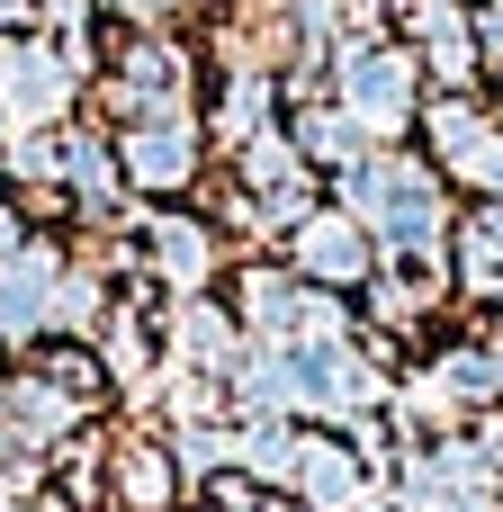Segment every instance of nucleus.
<instances>
[{
    "label": "nucleus",
    "mask_w": 503,
    "mask_h": 512,
    "mask_svg": "<svg viewBox=\"0 0 503 512\" xmlns=\"http://www.w3.org/2000/svg\"><path fill=\"white\" fill-rule=\"evenodd\" d=\"M414 27H423L432 63H441V72L459 81V72H468V27H459V9H441V0H432V9H414Z\"/></svg>",
    "instance_id": "12"
},
{
    "label": "nucleus",
    "mask_w": 503,
    "mask_h": 512,
    "mask_svg": "<svg viewBox=\"0 0 503 512\" xmlns=\"http://www.w3.org/2000/svg\"><path fill=\"white\" fill-rule=\"evenodd\" d=\"M117 486H126L135 512H162L171 504V459H162V450H126V459H117Z\"/></svg>",
    "instance_id": "11"
},
{
    "label": "nucleus",
    "mask_w": 503,
    "mask_h": 512,
    "mask_svg": "<svg viewBox=\"0 0 503 512\" xmlns=\"http://www.w3.org/2000/svg\"><path fill=\"white\" fill-rule=\"evenodd\" d=\"M288 477H306V504H315V512H351V504H360V468H351L342 450H324V441H297Z\"/></svg>",
    "instance_id": "7"
},
{
    "label": "nucleus",
    "mask_w": 503,
    "mask_h": 512,
    "mask_svg": "<svg viewBox=\"0 0 503 512\" xmlns=\"http://www.w3.org/2000/svg\"><path fill=\"white\" fill-rule=\"evenodd\" d=\"M189 162H198V144H189V126H180V117H144V126L126 135V171H135V180H153V189L189 180Z\"/></svg>",
    "instance_id": "5"
},
{
    "label": "nucleus",
    "mask_w": 503,
    "mask_h": 512,
    "mask_svg": "<svg viewBox=\"0 0 503 512\" xmlns=\"http://www.w3.org/2000/svg\"><path fill=\"white\" fill-rule=\"evenodd\" d=\"M297 261H306L315 279H360V270H369V243H360L351 216H315V225L297 234Z\"/></svg>",
    "instance_id": "6"
},
{
    "label": "nucleus",
    "mask_w": 503,
    "mask_h": 512,
    "mask_svg": "<svg viewBox=\"0 0 503 512\" xmlns=\"http://www.w3.org/2000/svg\"><path fill=\"white\" fill-rule=\"evenodd\" d=\"M180 342H189V360H198V369H225V360H234V324H225V315H207V306H189V315H180Z\"/></svg>",
    "instance_id": "13"
},
{
    "label": "nucleus",
    "mask_w": 503,
    "mask_h": 512,
    "mask_svg": "<svg viewBox=\"0 0 503 512\" xmlns=\"http://www.w3.org/2000/svg\"><path fill=\"white\" fill-rule=\"evenodd\" d=\"M63 423H72V405H63L54 387H18V396L0 405V432H9V441H54Z\"/></svg>",
    "instance_id": "9"
},
{
    "label": "nucleus",
    "mask_w": 503,
    "mask_h": 512,
    "mask_svg": "<svg viewBox=\"0 0 503 512\" xmlns=\"http://www.w3.org/2000/svg\"><path fill=\"white\" fill-rule=\"evenodd\" d=\"M54 252H9L0 261V333H36L54 315Z\"/></svg>",
    "instance_id": "4"
},
{
    "label": "nucleus",
    "mask_w": 503,
    "mask_h": 512,
    "mask_svg": "<svg viewBox=\"0 0 503 512\" xmlns=\"http://www.w3.org/2000/svg\"><path fill=\"white\" fill-rule=\"evenodd\" d=\"M243 306H252V324H279V333H288V306H297V297H288L270 270H252V279H243Z\"/></svg>",
    "instance_id": "14"
},
{
    "label": "nucleus",
    "mask_w": 503,
    "mask_h": 512,
    "mask_svg": "<svg viewBox=\"0 0 503 512\" xmlns=\"http://www.w3.org/2000/svg\"><path fill=\"white\" fill-rule=\"evenodd\" d=\"M153 261H162V279H180V288H198V279H207V261H216V243H207L198 225H180V216H162V225H153Z\"/></svg>",
    "instance_id": "8"
},
{
    "label": "nucleus",
    "mask_w": 503,
    "mask_h": 512,
    "mask_svg": "<svg viewBox=\"0 0 503 512\" xmlns=\"http://www.w3.org/2000/svg\"><path fill=\"white\" fill-rule=\"evenodd\" d=\"M0 18H27V0H0Z\"/></svg>",
    "instance_id": "17"
},
{
    "label": "nucleus",
    "mask_w": 503,
    "mask_h": 512,
    "mask_svg": "<svg viewBox=\"0 0 503 512\" xmlns=\"http://www.w3.org/2000/svg\"><path fill=\"white\" fill-rule=\"evenodd\" d=\"M342 99H351L360 126H396L405 99H414V63L405 54H351L342 63Z\"/></svg>",
    "instance_id": "2"
},
{
    "label": "nucleus",
    "mask_w": 503,
    "mask_h": 512,
    "mask_svg": "<svg viewBox=\"0 0 503 512\" xmlns=\"http://www.w3.org/2000/svg\"><path fill=\"white\" fill-rule=\"evenodd\" d=\"M351 225L387 234L396 252H432L441 243V189L414 162H369V171H351Z\"/></svg>",
    "instance_id": "1"
},
{
    "label": "nucleus",
    "mask_w": 503,
    "mask_h": 512,
    "mask_svg": "<svg viewBox=\"0 0 503 512\" xmlns=\"http://www.w3.org/2000/svg\"><path fill=\"white\" fill-rule=\"evenodd\" d=\"M126 90L153 99V117H162V108L180 99V54H171V45H135V54H126Z\"/></svg>",
    "instance_id": "10"
},
{
    "label": "nucleus",
    "mask_w": 503,
    "mask_h": 512,
    "mask_svg": "<svg viewBox=\"0 0 503 512\" xmlns=\"http://www.w3.org/2000/svg\"><path fill=\"white\" fill-rule=\"evenodd\" d=\"M72 72L81 63H63V54H0V108L9 117H54L63 90H72Z\"/></svg>",
    "instance_id": "3"
},
{
    "label": "nucleus",
    "mask_w": 503,
    "mask_h": 512,
    "mask_svg": "<svg viewBox=\"0 0 503 512\" xmlns=\"http://www.w3.org/2000/svg\"><path fill=\"white\" fill-rule=\"evenodd\" d=\"M108 360H117V378H135V369H144V333L117 324V333H108Z\"/></svg>",
    "instance_id": "16"
},
{
    "label": "nucleus",
    "mask_w": 503,
    "mask_h": 512,
    "mask_svg": "<svg viewBox=\"0 0 503 512\" xmlns=\"http://www.w3.org/2000/svg\"><path fill=\"white\" fill-rule=\"evenodd\" d=\"M306 144H315V153H333V162H342V153H351V144H360V135H351V117H306Z\"/></svg>",
    "instance_id": "15"
}]
</instances>
